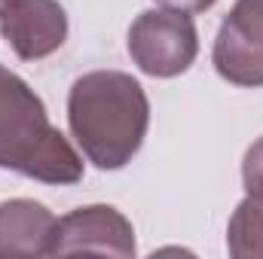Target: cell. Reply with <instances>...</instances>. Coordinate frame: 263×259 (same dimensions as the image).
I'll return each instance as SVG.
<instances>
[{"label": "cell", "mask_w": 263, "mask_h": 259, "mask_svg": "<svg viewBox=\"0 0 263 259\" xmlns=\"http://www.w3.org/2000/svg\"><path fill=\"white\" fill-rule=\"evenodd\" d=\"M67 122L95 168L117 171L129 165L147 137L150 101L129 73L92 70L70 85Z\"/></svg>", "instance_id": "cell-1"}, {"label": "cell", "mask_w": 263, "mask_h": 259, "mask_svg": "<svg viewBox=\"0 0 263 259\" xmlns=\"http://www.w3.org/2000/svg\"><path fill=\"white\" fill-rule=\"evenodd\" d=\"M0 168L52 186L83 180V159L49 122L40 95L6 67H0Z\"/></svg>", "instance_id": "cell-2"}, {"label": "cell", "mask_w": 263, "mask_h": 259, "mask_svg": "<svg viewBox=\"0 0 263 259\" xmlns=\"http://www.w3.org/2000/svg\"><path fill=\"white\" fill-rule=\"evenodd\" d=\"M129 55L147 76L172 79L199 55V34L187 12L147 9L129 28Z\"/></svg>", "instance_id": "cell-3"}, {"label": "cell", "mask_w": 263, "mask_h": 259, "mask_svg": "<svg viewBox=\"0 0 263 259\" xmlns=\"http://www.w3.org/2000/svg\"><path fill=\"white\" fill-rule=\"evenodd\" d=\"M217 73L242 89L263 85V0H239L214 40Z\"/></svg>", "instance_id": "cell-4"}, {"label": "cell", "mask_w": 263, "mask_h": 259, "mask_svg": "<svg viewBox=\"0 0 263 259\" xmlns=\"http://www.w3.org/2000/svg\"><path fill=\"white\" fill-rule=\"evenodd\" d=\"M70 253H107V256H135V229L110 204L77 207L59 220L52 238V256Z\"/></svg>", "instance_id": "cell-5"}, {"label": "cell", "mask_w": 263, "mask_h": 259, "mask_svg": "<svg viewBox=\"0 0 263 259\" xmlns=\"http://www.w3.org/2000/svg\"><path fill=\"white\" fill-rule=\"evenodd\" d=\"M0 34L22 61H40L67 40V15L59 0H3Z\"/></svg>", "instance_id": "cell-6"}, {"label": "cell", "mask_w": 263, "mask_h": 259, "mask_svg": "<svg viewBox=\"0 0 263 259\" xmlns=\"http://www.w3.org/2000/svg\"><path fill=\"white\" fill-rule=\"evenodd\" d=\"M59 220L31 198L0 201V259L52 256Z\"/></svg>", "instance_id": "cell-7"}, {"label": "cell", "mask_w": 263, "mask_h": 259, "mask_svg": "<svg viewBox=\"0 0 263 259\" xmlns=\"http://www.w3.org/2000/svg\"><path fill=\"white\" fill-rule=\"evenodd\" d=\"M227 247L236 259H263V198L248 195L239 201L227 229Z\"/></svg>", "instance_id": "cell-8"}, {"label": "cell", "mask_w": 263, "mask_h": 259, "mask_svg": "<svg viewBox=\"0 0 263 259\" xmlns=\"http://www.w3.org/2000/svg\"><path fill=\"white\" fill-rule=\"evenodd\" d=\"M242 183H245V192L263 198V137L257 143L248 146L245 153V162H242Z\"/></svg>", "instance_id": "cell-9"}, {"label": "cell", "mask_w": 263, "mask_h": 259, "mask_svg": "<svg viewBox=\"0 0 263 259\" xmlns=\"http://www.w3.org/2000/svg\"><path fill=\"white\" fill-rule=\"evenodd\" d=\"M162 9H175V12H187V15H196V12H205L211 9L217 0H156Z\"/></svg>", "instance_id": "cell-10"}, {"label": "cell", "mask_w": 263, "mask_h": 259, "mask_svg": "<svg viewBox=\"0 0 263 259\" xmlns=\"http://www.w3.org/2000/svg\"><path fill=\"white\" fill-rule=\"evenodd\" d=\"M0 3H3V0H0Z\"/></svg>", "instance_id": "cell-11"}]
</instances>
